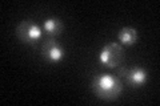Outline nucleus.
<instances>
[{
	"mask_svg": "<svg viewBox=\"0 0 160 106\" xmlns=\"http://www.w3.org/2000/svg\"><path fill=\"white\" fill-rule=\"evenodd\" d=\"M91 89L95 95L104 101H113L119 98L123 90V82L119 77H115L111 74H99L95 76Z\"/></svg>",
	"mask_w": 160,
	"mask_h": 106,
	"instance_id": "nucleus-1",
	"label": "nucleus"
},
{
	"mask_svg": "<svg viewBox=\"0 0 160 106\" xmlns=\"http://www.w3.org/2000/svg\"><path fill=\"white\" fill-rule=\"evenodd\" d=\"M99 60L107 68H118L124 60L123 45L119 43H108L100 50Z\"/></svg>",
	"mask_w": 160,
	"mask_h": 106,
	"instance_id": "nucleus-2",
	"label": "nucleus"
},
{
	"mask_svg": "<svg viewBox=\"0 0 160 106\" xmlns=\"http://www.w3.org/2000/svg\"><path fill=\"white\" fill-rule=\"evenodd\" d=\"M15 33H16V37L22 43L27 45H33L42 37V28L36 23H33L32 20L26 19L18 24Z\"/></svg>",
	"mask_w": 160,
	"mask_h": 106,
	"instance_id": "nucleus-3",
	"label": "nucleus"
},
{
	"mask_svg": "<svg viewBox=\"0 0 160 106\" xmlns=\"http://www.w3.org/2000/svg\"><path fill=\"white\" fill-rule=\"evenodd\" d=\"M119 78H123V81L127 85L132 88H139L143 86L148 80V72L144 68H133V69H127V68H119L118 70Z\"/></svg>",
	"mask_w": 160,
	"mask_h": 106,
	"instance_id": "nucleus-4",
	"label": "nucleus"
},
{
	"mask_svg": "<svg viewBox=\"0 0 160 106\" xmlns=\"http://www.w3.org/2000/svg\"><path fill=\"white\" fill-rule=\"evenodd\" d=\"M42 54L48 62H59L64 58L66 50L55 37H48L42 45Z\"/></svg>",
	"mask_w": 160,
	"mask_h": 106,
	"instance_id": "nucleus-5",
	"label": "nucleus"
},
{
	"mask_svg": "<svg viewBox=\"0 0 160 106\" xmlns=\"http://www.w3.org/2000/svg\"><path fill=\"white\" fill-rule=\"evenodd\" d=\"M63 29H64V24L60 19L51 17V19H47L46 21H44V31L47 32V35L49 37L59 36V35L63 32Z\"/></svg>",
	"mask_w": 160,
	"mask_h": 106,
	"instance_id": "nucleus-6",
	"label": "nucleus"
},
{
	"mask_svg": "<svg viewBox=\"0 0 160 106\" xmlns=\"http://www.w3.org/2000/svg\"><path fill=\"white\" fill-rule=\"evenodd\" d=\"M118 37L123 45H133L138 41V31L131 27H124L119 31Z\"/></svg>",
	"mask_w": 160,
	"mask_h": 106,
	"instance_id": "nucleus-7",
	"label": "nucleus"
}]
</instances>
